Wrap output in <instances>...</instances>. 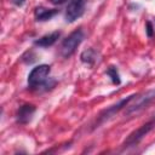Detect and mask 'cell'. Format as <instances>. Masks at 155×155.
<instances>
[{
  "instance_id": "obj_1",
  "label": "cell",
  "mask_w": 155,
  "mask_h": 155,
  "mask_svg": "<svg viewBox=\"0 0 155 155\" xmlns=\"http://www.w3.org/2000/svg\"><path fill=\"white\" fill-rule=\"evenodd\" d=\"M84 31L81 28L74 30L73 33H70L61 44V47H59V54L63 57V58H69L70 56L74 54V52L76 51L78 46L81 44V41L84 40Z\"/></svg>"
},
{
  "instance_id": "obj_2",
  "label": "cell",
  "mask_w": 155,
  "mask_h": 155,
  "mask_svg": "<svg viewBox=\"0 0 155 155\" xmlns=\"http://www.w3.org/2000/svg\"><path fill=\"white\" fill-rule=\"evenodd\" d=\"M134 97H137V94H136V93L130 94V96H127V97H125V98L120 99L117 103H115V104H113V105L108 107L107 109L102 110V111L98 114V116H97V120H96V122H94V125H93V128L98 127V126H99V125H102L103 122H105V121H108L109 119H111L116 113H119L121 109H124L125 107H127V105H128V103H130Z\"/></svg>"
},
{
  "instance_id": "obj_3",
  "label": "cell",
  "mask_w": 155,
  "mask_h": 155,
  "mask_svg": "<svg viewBox=\"0 0 155 155\" xmlns=\"http://www.w3.org/2000/svg\"><path fill=\"white\" fill-rule=\"evenodd\" d=\"M154 99H155V87L145 91L144 93H142L139 96L137 94V98H136L134 103L131 104V105H127V109L125 110V115L126 116L137 115L143 109H145Z\"/></svg>"
},
{
  "instance_id": "obj_4",
  "label": "cell",
  "mask_w": 155,
  "mask_h": 155,
  "mask_svg": "<svg viewBox=\"0 0 155 155\" xmlns=\"http://www.w3.org/2000/svg\"><path fill=\"white\" fill-rule=\"evenodd\" d=\"M51 71V67L48 64H40L31 69L28 75V85L30 88H39L44 87L45 82L47 81V76Z\"/></svg>"
},
{
  "instance_id": "obj_5",
  "label": "cell",
  "mask_w": 155,
  "mask_h": 155,
  "mask_svg": "<svg viewBox=\"0 0 155 155\" xmlns=\"http://www.w3.org/2000/svg\"><path fill=\"white\" fill-rule=\"evenodd\" d=\"M154 127H155V119L151 120V121H149V122H147V124H144V125H142L139 128H137L136 131H133V132H131L128 134V137L122 143V148L124 149H127V148H131V147L137 145Z\"/></svg>"
},
{
  "instance_id": "obj_6",
  "label": "cell",
  "mask_w": 155,
  "mask_h": 155,
  "mask_svg": "<svg viewBox=\"0 0 155 155\" xmlns=\"http://www.w3.org/2000/svg\"><path fill=\"white\" fill-rule=\"evenodd\" d=\"M85 11V0H68L65 7V19L69 23H73L79 17L82 16Z\"/></svg>"
},
{
  "instance_id": "obj_7",
  "label": "cell",
  "mask_w": 155,
  "mask_h": 155,
  "mask_svg": "<svg viewBox=\"0 0 155 155\" xmlns=\"http://www.w3.org/2000/svg\"><path fill=\"white\" fill-rule=\"evenodd\" d=\"M35 110H36V108H35L34 104L27 103V104L21 105L18 108L17 113H16V120H17V122L21 124V125H27L31 120Z\"/></svg>"
},
{
  "instance_id": "obj_8",
  "label": "cell",
  "mask_w": 155,
  "mask_h": 155,
  "mask_svg": "<svg viewBox=\"0 0 155 155\" xmlns=\"http://www.w3.org/2000/svg\"><path fill=\"white\" fill-rule=\"evenodd\" d=\"M59 12V10H56V8H46V7H42V6H39L35 8V21L38 22H45V21H48L51 19L52 17H54L57 13Z\"/></svg>"
},
{
  "instance_id": "obj_9",
  "label": "cell",
  "mask_w": 155,
  "mask_h": 155,
  "mask_svg": "<svg viewBox=\"0 0 155 155\" xmlns=\"http://www.w3.org/2000/svg\"><path fill=\"white\" fill-rule=\"evenodd\" d=\"M59 36H61V31L56 30V31H53V33H50V34L44 35V36H41L40 39L35 40L34 44H35L36 46H39V47H50V46H52V45L58 40Z\"/></svg>"
},
{
  "instance_id": "obj_10",
  "label": "cell",
  "mask_w": 155,
  "mask_h": 155,
  "mask_svg": "<svg viewBox=\"0 0 155 155\" xmlns=\"http://www.w3.org/2000/svg\"><path fill=\"white\" fill-rule=\"evenodd\" d=\"M80 59L82 63L87 64V65H94L96 62L98 61V52L96 50H93L92 47L85 50L81 54H80Z\"/></svg>"
},
{
  "instance_id": "obj_11",
  "label": "cell",
  "mask_w": 155,
  "mask_h": 155,
  "mask_svg": "<svg viewBox=\"0 0 155 155\" xmlns=\"http://www.w3.org/2000/svg\"><path fill=\"white\" fill-rule=\"evenodd\" d=\"M105 73H107V75H108V76H110L111 82H113L114 85H120L121 79H120V75H119V71H117L116 67L110 65V67L107 69V71H105Z\"/></svg>"
},
{
  "instance_id": "obj_12",
  "label": "cell",
  "mask_w": 155,
  "mask_h": 155,
  "mask_svg": "<svg viewBox=\"0 0 155 155\" xmlns=\"http://www.w3.org/2000/svg\"><path fill=\"white\" fill-rule=\"evenodd\" d=\"M145 33H147V35L149 36V38H153L154 36V27H153V24H151V22H147V24H145Z\"/></svg>"
},
{
  "instance_id": "obj_13",
  "label": "cell",
  "mask_w": 155,
  "mask_h": 155,
  "mask_svg": "<svg viewBox=\"0 0 155 155\" xmlns=\"http://www.w3.org/2000/svg\"><path fill=\"white\" fill-rule=\"evenodd\" d=\"M12 1V4H15L16 6H22L24 2H25V0H11Z\"/></svg>"
},
{
  "instance_id": "obj_14",
  "label": "cell",
  "mask_w": 155,
  "mask_h": 155,
  "mask_svg": "<svg viewBox=\"0 0 155 155\" xmlns=\"http://www.w3.org/2000/svg\"><path fill=\"white\" fill-rule=\"evenodd\" d=\"M53 5H62V4H64L67 0H50Z\"/></svg>"
},
{
  "instance_id": "obj_15",
  "label": "cell",
  "mask_w": 155,
  "mask_h": 155,
  "mask_svg": "<svg viewBox=\"0 0 155 155\" xmlns=\"http://www.w3.org/2000/svg\"><path fill=\"white\" fill-rule=\"evenodd\" d=\"M153 116H154V119H155V113H154V115H153Z\"/></svg>"
}]
</instances>
